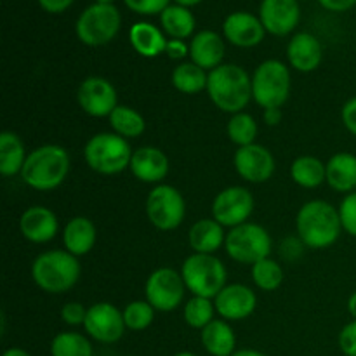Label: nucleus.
Masks as SVG:
<instances>
[{
	"instance_id": "obj_1",
	"label": "nucleus",
	"mask_w": 356,
	"mask_h": 356,
	"mask_svg": "<svg viewBox=\"0 0 356 356\" xmlns=\"http://www.w3.org/2000/svg\"><path fill=\"white\" fill-rule=\"evenodd\" d=\"M296 228L302 245L327 249L334 245L343 232L339 211L325 200H309L299 209Z\"/></svg>"
},
{
	"instance_id": "obj_2",
	"label": "nucleus",
	"mask_w": 356,
	"mask_h": 356,
	"mask_svg": "<svg viewBox=\"0 0 356 356\" xmlns=\"http://www.w3.org/2000/svg\"><path fill=\"white\" fill-rule=\"evenodd\" d=\"M207 92L221 111L240 113L252 99V79L242 66L222 63L209 72Z\"/></svg>"
},
{
	"instance_id": "obj_3",
	"label": "nucleus",
	"mask_w": 356,
	"mask_h": 356,
	"mask_svg": "<svg viewBox=\"0 0 356 356\" xmlns=\"http://www.w3.org/2000/svg\"><path fill=\"white\" fill-rule=\"evenodd\" d=\"M70 155L63 146L44 145L31 149L21 170L24 184L37 191H52L61 186L70 174Z\"/></svg>"
},
{
	"instance_id": "obj_4",
	"label": "nucleus",
	"mask_w": 356,
	"mask_h": 356,
	"mask_svg": "<svg viewBox=\"0 0 356 356\" xmlns=\"http://www.w3.org/2000/svg\"><path fill=\"white\" fill-rule=\"evenodd\" d=\"M82 266L79 257L68 250H47L35 257L31 278L35 285L47 294H65L79 282Z\"/></svg>"
},
{
	"instance_id": "obj_5",
	"label": "nucleus",
	"mask_w": 356,
	"mask_h": 356,
	"mask_svg": "<svg viewBox=\"0 0 356 356\" xmlns=\"http://www.w3.org/2000/svg\"><path fill=\"white\" fill-rule=\"evenodd\" d=\"M83 159L94 172L101 176H115L129 169L132 148L127 139L115 132H99L86 143Z\"/></svg>"
},
{
	"instance_id": "obj_6",
	"label": "nucleus",
	"mask_w": 356,
	"mask_h": 356,
	"mask_svg": "<svg viewBox=\"0 0 356 356\" xmlns=\"http://www.w3.org/2000/svg\"><path fill=\"white\" fill-rule=\"evenodd\" d=\"M181 277L188 291L198 298L214 299L226 287V268L214 254L193 252L184 259Z\"/></svg>"
},
{
	"instance_id": "obj_7",
	"label": "nucleus",
	"mask_w": 356,
	"mask_h": 356,
	"mask_svg": "<svg viewBox=\"0 0 356 356\" xmlns=\"http://www.w3.org/2000/svg\"><path fill=\"white\" fill-rule=\"evenodd\" d=\"M291 70L278 59H266L252 75V99L263 110L282 108L291 96Z\"/></svg>"
},
{
	"instance_id": "obj_8",
	"label": "nucleus",
	"mask_w": 356,
	"mask_h": 356,
	"mask_svg": "<svg viewBox=\"0 0 356 356\" xmlns=\"http://www.w3.org/2000/svg\"><path fill=\"white\" fill-rule=\"evenodd\" d=\"M122 26L120 10L113 3H96L87 7L79 16L75 33L82 44L101 47L113 40Z\"/></svg>"
},
{
	"instance_id": "obj_9",
	"label": "nucleus",
	"mask_w": 356,
	"mask_h": 356,
	"mask_svg": "<svg viewBox=\"0 0 356 356\" xmlns=\"http://www.w3.org/2000/svg\"><path fill=\"white\" fill-rule=\"evenodd\" d=\"M271 236L256 222H243L226 233L225 249L233 261L240 264H256L271 254Z\"/></svg>"
},
{
	"instance_id": "obj_10",
	"label": "nucleus",
	"mask_w": 356,
	"mask_h": 356,
	"mask_svg": "<svg viewBox=\"0 0 356 356\" xmlns=\"http://www.w3.org/2000/svg\"><path fill=\"white\" fill-rule=\"evenodd\" d=\"M148 221L160 232H174L186 216V202L181 191L170 184H156L146 198Z\"/></svg>"
},
{
	"instance_id": "obj_11",
	"label": "nucleus",
	"mask_w": 356,
	"mask_h": 356,
	"mask_svg": "<svg viewBox=\"0 0 356 356\" xmlns=\"http://www.w3.org/2000/svg\"><path fill=\"white\" fill-rule=\"evenodd\" d=\"M183 277L172 268H159L148 277L145 285L146 301L155 308V312L169 313L179 308L186 292Z\"/></svg>"
},
{
	"instance_id": "obj_12",
	"label": "nucleus",
	"mask_w": 356,
	"mask_h": 356,
	"mask_svg": "<svg viewBox=\"0 0 356 356\" xmlns=\"http://www.w3.org/2000/svg\"><path fill=\"white\" fill-rule=\"evenodd\" d=\"M252 212L254 197L243 186L225 188L212 202V219L225 228H236L243 222H249Z\"/></svg>"
},
{
	"instance_id": "obj_13",
	"label": "nucleus",
	"mask_w": 356,
	"mask_h": 356,
	"mask_svg": "<svg viewBox=\"0 0 356 356\" xmlns=\"http://www.w3.org/2000/svg\"><path fill=\"white\" fill-rule=\"evenodd\" d=\"M87 336L101 344H113L124 337L125 322L120 309L111 302H96L87 309L83 323Z\"/></svg>"
},
{
	"instance_id": "obj_14",
	"label": "nucleus",
	"mask_w": 356,
	"mask_h": 356,
	"mask_svg": "<svg viewBox=\"0 0 356 356\" xmlns=\"http://www.w3.org/2000/svg\"><path fill=\"white\" fill-rule=\"evenodd\" d=\"M76 101L83 113L96 118L110 117L118 106L117 89L103 76H87L76 90Z\"/></svg>"
},
{
	"instance_id": "obj_15",
	"label": "nucleus",
	"mask_w": 356,
	"mask_h": 356,
	"mask_svg": "<svg viewBox=\"0 0 356 356\" xmlns=\"http://www.w3.org/2000/svg\"><path fill=\"white\" fill-rule=\"evenodd\" d=\"M233 165H235L236 174L247 183H266L275 172V156L266 146L254 143V145L236 149L233 156Z\"/></svg>"
},
{
	"instance_id": "obj_16",
	"label": "nucleus",
	"mask_w": 356,
	"mask_h": 356,
	"mask_svg": "<svg viewBox=\"0 0 356 356\" xmlns=\"http://www.w3.org/2000/svg\"><path fill=\"white\" fill-rule=\"evenodd\" d=\"M216 313L226 322H240L256 312L257 298L250 287L243 284L226 285L214 298Z\"/></svg>"
},
{
	"instance_id": "obj_17",
	"label": "nucleus",
	"mask_w": 356,
	"mask_h": 356,
	"mask_svg": "<svg viewBox=\"0 0 356 356\" xmlns=\"http://www.w3.org/2000/svg\"><path fill=\"white\" fill-rule=\"evenodd\" d=\"M259 19L264 30L275 37H285L298 28L301 9L298 0H263Z\"/></svg>"
},
{
	"instance_id": "obj_18",
	"label": "nucleus",
	"mask_w": 356,
	"mask_h": 356,
	"mask_svg": "<svg viewBox=\"0 0 356 356\" xmlns=\"http://www.w3.org/2000/svg\"><path fill=\"white\" fill-rule=\"evenodd\" d=\"M222 35L229 44L249 49L256 47L264 40L266 30H264L259 16H254L245 10H236V13L226 16L225 23H222Z\"/></svg>"
},
{
	"instance_id": "obj_19",
	"label": "nucleus",
	"mask_w": 356,
	"mask_h": 356,
	"mask_svg": "<svg viewBox=\"0 0 356 356\" xmlns=\"http://www.w3.org/2000/svg\"><path fill=\"white\" fill-rule=\"evenodd\" d=\"M169 167V159L162 149L156 146H141L132 152L129 169L136 179L156 186V184H162V181L167 177Z\"/></svg>"
},
{
	"instance_id": "obj_20",
	"label": "nucleus",
	"mask_w": 356,
	"mask_h": 356,
	"mask_svg": "<svg viewBox=\"0 0 356 356\" xmlns=\"http://www.w3.org/2000/svg\"><path fill=\"white\" fill-rule=\"evenodd\" d=\"M58 216L49 207L33 205L28 207L19 218V232L28 242L47 243L58 235Z\"/></svg>"
},
{
	"instance_id": "obj_21",
	"label": "nucleus",
	"mask_w": 356,
	"mask_h": 356,
	"mask_svg": "<svg viewBox=\"0 0 356 356\" xmlns=\"http://www.w3.org/2000/svg\"><path fill=\"white\" fill-rule=\"evenodd\" d=\"M287 59L294 70L301 73H312L323 59V49L313 33L302 31L296 33L287 45Z\"/></svg>"
},
{
	"instance_id": "obj_22",
	"label": "nucleus",
	"mask_w": 356,
	"mask_h": 356,
	"mask_svg": "<svg viewBox=\"0 0 356 356\" xmlns=\"http://www.w3.org/2000/svg\"><path fill=\"white\" fill-rule=\"evenodd\" d=\"M225 52V40H222L221 35L212 30L198 31L190 42L191 63L204 68L205 72H212L214 68L221 66Z\"/></svg>"
},
{
	"instance_id": "obj_23",
	"label": "nucleus",
	"mask_w": 356,
	"mask_h": 356,
	"mask_svg": "<svg viewBox=\"0 0 356 356\" xmlns=\"http://www.w3.org/2000/svg\"><path fill=\"white\" fill-rule=\"evenodd\" d=\"M97 240L96 225L89 218L76 216L66 222L63 229V245L73 256L80 257L89 254L94 249Z\"/></svg>"
},
{
	"instance_id": "obj_24",
	"label": "nucleus",
	"mask_w": 356,
	"mask_h": 356,
	"mask_svg": "<svg viewBox=\"0 0 356 356\" xmlns=\"http://www.w3.org/2000/svg\"><path fill=\"white\" fill-rule=\"evenodd\" d=\"M188 242L193 252L216 254L226 242L225 226L219 225L216 219H198L191 225Z\"/></svg>"
},
{
	"instance_id": "obj_25",
	"label": "nucleus",
	"mask_w": 356,
	"mask_h": 356,
	"mask_svg": "<svg viewBox=\"0 0 356 356\" xmlns=\"http://www.w3.org/2000/svg\"><path fill=\"white\" fill-rule=\"evenodd\" d=\"M204 350L211 356H232L236 351V336L233 327L226 320L214 318L200 330Z\"/></svg>"
},
{
	"instance_id": "obj_26",
	"label": "nucleus",
	"mask_w": 356,
	"mask_h": 356,
	"mask_svg": "<svg viewBox=\"0 0 356 356\" xmlns=\"http://www.w3.org/2000/svg\"><path fill=\"white\" fill-rule=\"evenodd\" d=\"M129 40L134 51L143 58H156L163 54L167 47V38L163 30H159L155 24L139 21L134 23L129 30Z\"/></svg>"
},
{
	"instance_id": "obj_27",
	"label": "nucleus",
	"mask_w": 356,
	"mask_h": 356,
	"mask_svg": "<svg viewBox=\"0 0 356 356\" xmlns=\"http://www.w3.org/2000/svg\"><path fill=\"white\" fill-rule=\"evenodd\" d=\"M327 167V184L339 193H353L356 188V156L341 152L330 156Z\"/></svg>"
},
{
	"instance_id": "obj_28",
	"label": "nucleus",
	"mask_w": 356,
	"mask_h": 356,
	"mask_svg": "<svg viewBox=\"0 0 356 356\" xmlns=\"http://www.w3.org/2000/svg\"><path fill=\"white\" fill-rule=\"evenodd\" d=\"M26 159V149L19 136L3 131L0 134V174L6 177L21 174Z\"/></svg>"
},
{
	"instance_id": "obj_29",
	"label": "nucleus",
	"mask_w": 356,
	"mask_h": 356,
	"mask_svg": "<svg viewBox=\"0 0 356 356\" xmlns=\"http://www.w3.org/2000/svg\"><path fill=\"white\" fill-rule=\"evenodd\" d=\"M291 177L298 186L313 190L327 181V167L320 159L312 155L299 156L291 165Z\"/></svg>"
},
{
	"instance_id": "obj_30",
	"label": "nucleus",
	"mask_w": 356,
	"mask_h": 356,
	"mask_svg": "<svg viewBox=\"0 0 356 356\" xmlns=\"http://www.w3.org/2000/svg\"><path fill=\"white\" fill-rule=\"evenodd\" d=\"M160 24H162L163 33L169 35L176 40H184L191 37L197 26L193 13L188 7L183 6H169L162 14H160Z\"/></svg>"
},
{
	"instance_id": "obj_31",
	"label": "nucleus",
	"mask_w": 356,
	"mask_h": 356,
	"mask_svg": "<svg viewBox=\"0 0 356 356\" xmlns=\"http://www.w3.org/2000/svg\"><path fill=\"white\" fill-rule=\"evenodd\" d=\"M209 72L195 63H179L172 72V86L183 94H198L207 90Z\"/></svg>"
},
{
	"instance_id": "obj_32",
	"label": "nucleus",
	"mask_w": 356,
	"mask_h": 356,
	"mask_svg": "<svg viewBox=\"0 0 356 356\" xmlns=\"http://www.w3.org/2000/svg\"><path fill=\"white\" fill-rule=\"evenodd\" d=\"M108 120H110V125L115 134L122 136L125 139L139 138L146 129V122L143 118V115L139 111H136L134 108L124 106V104H118L111 111Z\"/></svg>"
},
{
	"instance_id": "obj_33",
	"label": "nucleus",
	"mask_w": 356,
	"mask_h": 356,
	"mask_svg": "<svg viewBox=\"0 0 356 356\" xmlns=\"http://www.w3.org/2000/svg\"><path fill=\"white\" fill-rule=\"evenodd\" d=\"M51 356H94V348L83 334L59 332L51 341Z\"/></svg>"
},
{
	"instance_id": "obj_34",
	"label": "nucleus",
	"mask_w": 356,
	"mask_h": 356,
	"mask_svg": "<svg viewBox=\"0 0 356 356\" xmlns=\"http://www.w3.org/2000/svg\"><path fill=\"white\" fill-rule=\"evenodd\" d=\"M257 131L259 129H257L256 118L250 113H245V111L232 115V118L228 122V127H226L229 141L238 146V148L254 145L257 138Z\"/></svg>"
},
{
	"instance_id": "obj_35",
	"label": "nucleus",
	"mask_w": 356,
	"mask_h": 356,
	"mask_svg": "<svg viewBox=\"0 0 356 356\" xmlns=\"http://www.w3.org/2000/svg\"><path fill=\"white\" fill-rule=\"evenodd\" d=\"M250 273H252V282L256 284V287L264 292L277 291L282 282H284V270L271 257H266V259H261L259 263L252 264Z\"/></svg>"
},
{
	"instance_id": "obj_36",
	"label": "nucleus",
	"mask_w": 356,
	"mask_h": 356,
	"mask_svg": "<svg viewBox=\"0 0 356 356\" xmlns=\"http://www.w3.org/2000/svg\"><path fill=\"white\" fill-rule=\"evenodd\" d=\"M216 315V306L212 302V299L207 298H198V296H193L190 301L184 305L183 316L184 322L191 327V329H205L209 323L214 320Z\"/></svg>"
},
{
	"instance_id": "obj_37",
	"label": "nucleus",
	"mask_w": 356,
	"mask_h": 356,
	"mask_svg": "<svg viewBox=\"0 0 356 356\" xmlns=\"http://www.w3.org/2000/svg\"><path fill=\"white\" fill-rule=\"evenodd\" d=\"M125 327L132 332H143L148 329L155 320V308L148 301H131L124 309Z\"/></svg>"
},
{
	"instance_id": "obj_38",
	"label": "nucleus",
	"mask_w": 356,
	"mask_h": 356,
	"mask_svg": "<svg viewBox=\"0 0 356 356\" xmlns=\"http://www.w3.org/2000/svg\"><path fill=\"white\" fill-rule=\"evenodd\" d=\"M339 218L343 229L356 238V191L348 193L339 205Z\"/></svg>"
},
{
	"instance_id": "obj_39",
	"label": "nucleus",
	"mask_w": 356,
	"mask_h": 356,
	"mask_svg": "<svg viewBox=\"0 0 356 356\" xmlns=\"http://www.w3.org/2000/svg\"><path fill=\"white\" fill-rule=\"evenodd\" d=\"M124 2L132 13L141 14V16L162 14L170 6V0H124Z\"/></svg>"
},
{
	"instance_id": "obj_40",
	"label": "nucleus",
	"mask_w": 356,
	"mask_h": 356,
	"mask_svg": "<svg viewBox=\"0 0 356 356\" xmlns=\"http://www.w3.org/2000/svg\"><path fill=\"white\" fill-rule=\"evenodd\" d=\"M87 309L89 308H83V305H80V302L76 301L68 302V305L63 306L61 320L70 327L83 325L87 318Z\"/></svg>"
},
{
	"instance_id": "obj_41",
	"label": "nucleus",
	"mask_w": 356,
	"mask_h": 356,
	"mask_svg": "<svg viewBox=\"0 0 356 356\" xmlns=\"http://www.w3.org/2000/svg\"><path fill=\"white\" fill-rule=\"evenodd\" d=\"M339 348L346 356H356V320L346 323L339 332Z\"/></svg>"
},
{
	"instance_id": "obj_42",
	"label": "nucleus",
	"mask_w": 356,
	"mask_h": 356,
	"mask_svg": "<svg viewBox=\"0 0 356 356\" xmlns=\"http://www.w3.org/2000/svg\"><path fill=\"white\" fill-rule=\"evenodd\" d=\"M341 118H343V124L348 132L356 136V96L344 103L343 110H341Z\"/></svg>"
},
{
	"instance_id": "obj_43",
	"label": "nucleus",
	"mask_w": 356,
	"mask_h": 356,
	"mask_svg": "<svg viewBox=\"0 0 356 356\" xmlns=\"http://www.w3.org/2000/svg\"><path fill=\"white\" fill-rule=\"evenodd\" d=\"M165 54L169 56L170 59H174V61H181V59H184L186 56H190V45L184 44V40L170 38V40L167 42Z\"/></svg>"
},
{
	"instance_id": "obj_44",
	"label": "nucleus",
	"mask_w": 356,
	"mask_h": 356,
	"mask_svg": "<svg viewBox=\"0 0 356 356\" xmlns=\"http://www.w3.org/2000/svg\"><path fill=\"white\" fill-rule=\"evenodd\" d=\"M38 6L45 10V13L51 14H61L65 13L66 9H70L75 0H37Z\"/></svg>"
},
{
	"instance_id": "obj_45",
	"label": "nucleus",
	"mask_w": 356,
	"mask_h": 356,
	"mask_svg": "<svg viewBox=\"0 0 356 356\" xmlns=\"http://www.w3.org/2000/svg\"><path fill=\"white\" fill-rule=\"evenodd\" d=\"M320 6L332 13H344L356 6V0H318Z\"/></svg>"
},
{
	"instance_id": "obj_46",
	"label": "nucleus",
	"mask_w": 356,
	"mask_h": 356,
	"mask_svg": "<svg viewBox=\"0 0 356 356\" xmlns=\"http://www.w3.org/2000/svg\"><path fill=\"white\" fill-rule=\"evenodd\" d=\"M263 118H264V124L270 125V127H275V125L280 124L282 110L280 108H270V110H264Z\"/></svg>"
},
{
	"instance_id": "obj_47",
	"label": "nucleus",
	"mask_w": 356,
	"mask_h": 356,
	"mask_svg": "<svg viewBox=\"0 0 356 356\" xmlns=\"http://www.w3.org/2000/svg\"><path fill=\"white\" fill-rule=\"evenodd\" d=\"M2 356H31L26 350L23 348H9V350L3 351Z\"/></svg>"
},
{
	"instance_id": "obj_48",
	"label": "nucleus",
	"mask_w": 356,
	"mask_h": 356,
	"mask_svg": "<svg viewBox=\"0 0 356 356\" xmlns=\"http://www.w3.org/2000/svg\"><path fill=\"white\" fill-rule=\"evenodd\" d=\"M232 356H266L263 353V351H257V350H236L235 353H233Z\"/></svg>"
},
{
	"instance_id": "obj_49",
	"label": "nucleus",
	"mask_w": 356,
	"mask_h": 356,
	"mask_svg": "<svg viewBox=\"0 0 356 356\" xmlns=\"http://www.w3.org/2000/svg\"><path fill=\"white\" fill-rule=\"evenodd\" d=\"M348 312L353 316V320H356V292H353L350 296V299H348Z\"/></svg>"
},
{
	"instance_id": "obj_50",
	"label": "nucleus",
	"mask_w": 356,
	"mask_h": 356,
	"mask_svg": "<svg viewBox=\"0 0 356 356\" xmlns=\"http://www.w3.org/2000/svg\"><path fill=\"white\" fill-rule=\"evenodd\" d=\"M174 2L177 3V6H183V7H193V6H198L200 2H204V0H174Z\"/></svg>"
},
{
	"instance_id": "obj_51",
	"label": "nucleus",
	"mask_w": 356,
	"mask_h": 356,
	"mask_svg": "<svg viewBox=\"0 0 356 356\" xmlns=\"http://www.w3.org/2000/svg\"><path fill=\"white\" fill-rule=\"evenodd\" d=\"M174 356H197V355L191 353V351H179V353H176Z\"/></svg>"
},
{
	"instance_id": "obj_52",
	"label": "nucleus",
	"mask_w": 356,
	"mask_h": 356,
	"mask_svg": "<svg viewBox=\"0 0 356 356\" xmlns=\"http://www.w3.org/2000/svg\"><path fill=\"white\" fill-rule=\"evenodd\" d=\"M96 3H113L115 0H94Z\"/></svg>"
},
{
	"instance_id": "obj_53",
	"label": "nucleus",
	"mask_w": 356,
	"mask_h": 356,
	"mask_svg": "<svg viewBox=\"0 0 356 356\" xmlns=\"http://www.w3.org/2000/svg\"><path fill=\"white\" fill-rule=\"evenodd\" d=\"M298 2H299V0H298Z\"/></svg>"
}]
</instances>
